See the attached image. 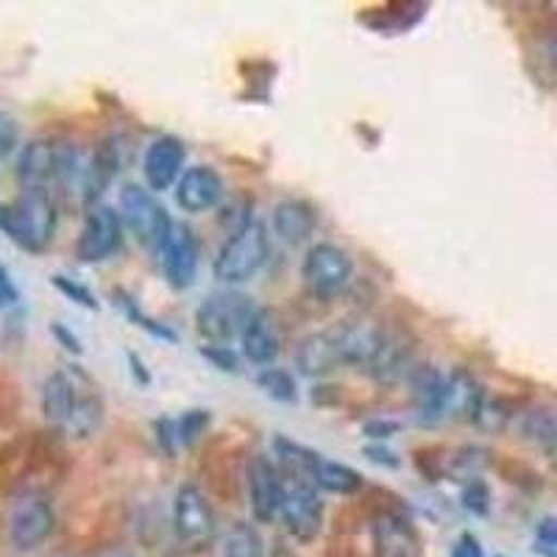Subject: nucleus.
Wrapping results in <instances>:
<instances>
[{
    "instance_id": "nucleus-1",
    "label": "nucleus",
    "mask_w": 557,
    "mask_h": 557,
    "mask_svg": "<svg viewBox=\"0 0 557 557\" xmlns=\"http://www.w3.org/2000/svg\"><path fill=\"white\" fill-rule=\"evenodd\" d=\"M59 209L53 193L23 190L12 203H0V232L28 253H42L53 243Z\"/></svg>"
},
{
    "instance_id": "nucleus-2",
    "label": "nucleus",
    "mask_w": 557,
    "mask_h": 557,
    "mask_svg": "<svg viewBox=\"0 0 557 557\" xmlns=\"http://www.w3.org/2000/svg\"><path fill=\"white\" fill-rule=\"evenodd\" d=\"M57 530L51 499L37 487H20L7 507V539L17 552H34Z\"/></svg>"
},
{
    "instance_id": "nucleus-3",
    "label": "nucleus",
    "mask_w": 557,
    "mask_h": 557,
    "mask_svg": "<svg viewBox=\"0 0 557 557\" xmlns=\"http://www.w3.org/2000/svg\"><path fill=\"white\" fill-rule=\"evenodd\" d=\"M268 253H271L268 228L253 218L237 235L226 237V243H223L215 257L212 273L223 285H243V282L260 273V268L268 262Z\"/></svg>"
},
{
    "instance_id": "nucleus-4",
    "label": "nucleus",
    "mask_w": 557,
    "mask_h": 557,
    "mask_svg": "<svg viewBox=\"0 0 557 557\" xmlns=\"http://www.w3.org/2000/svg\"><path fill=\"white\" fill-rule=\"evenodd\" d=\"M257 312H260L257 305L243 293H212L198 305L196 330L203 341L215 343V346H228L232 341H240Z\"/></svg>"
},
{
    "instance_id": "nucleus-5",
    "label": "nucleus",
    "mask_w": 557,
    "mask_h": 557,
    "mask_svg": "<svg viewBox=\"0 0 557 557\" xmlns=\"http://www.w3.org/2000/svg\"><path fill=\"white\" fill-rule=\"evenodd\" d=\"M121 218L123 226L137 237L139 246L151 248V251L162 248L173 228L168 209L157 201L148 187H139V184H126L121 190Z\"/></svg>"
},
{
    "instance_id": "nucleus-6",
    "label": "nucleus",
    "mask_w": 557,
    "mask_h": 557,
    "mask_svg": "<svg viewBox=\"0 0 557 557\" xmlns=\"http://www.w3.org/2000/svg\"><path fill=\"white\" fill-rule=\"evenodd\" d=\"M351 273H355L351 257L335 243H318L301 262L307 293L318 301H335L337 296H343L351 282Z\"/></svg>"
},
{
    "instance_id": "nucleus-7",
    "label": "nucleus",
    "mask_w": 557,
    "mask_h": 557,
    "mask_svg": "<svg viewBox=\"0 0 557 557\" xmlns=\"http://www.w3.org/2000/svg\"><path fill=\"white\" fill-rule=\"evenodd\" d=\"M173 530L184 549L198 552L215 539V516L198 485H182L173 499Z\"/></svg>"
},
{
    "instance_id": "nucleus-8",
    "label": "nucleus",
    "mask_w": 557,
    "mask_h": 557,
    "mask_svg": "<svg viewBox=\"0 0 557 557\" xmlns=\"http://www.w3.org/2000/svg\"><path fill=\"white\" fill-rule=\"evenodd\" d=\"M89 387H92V382H89V376L84 374L82 368L67 366L53 371L45 380L42 393H39V407H42L45 421L59 432L67 430L70 418H73L78 401H82V396Z\"/></svg>"
},
{
    "instance_id": "nucleus-9",
    "label": "nucleus",
    "mask_w": 557,
    "mask_h": 557,
    "mask_svg": "<svg viewBox=\"0 0 557 557\" xmlns=\"http://www.w3.org/2000/svg\"><path fill=\"white\" fill-rule=\"evenodd\" d=\"M123 248V218L107 203H96L84 218V226L76 240L78 262L96 265L109 260Z\"/></svg>"
},
{
    "instance_id": "nucleus-10",
    "label": "nucleus",
    "mask_w": 557,
    "mask_h": 557,
    "mask_svg": "<svg viewBox=\"0 0 557 557\" xmlns=\"http://www.w3.org/2000/svg\"><path fill=\"white\" fill-rule=\"evenodd\" d=\"M246 491L253 519L260 524H271L282 513L285 499V474L276 462L265 455H251L246 462Z\"/></svg>"
},
{
    "instance_id": "nucleus-11",
    "label": "nucleus",
    "mask_w": 557,
    "mask_h": 557,
    "mask_svg": "<svg viewBox=\"0 0 557 557\" xmlns=\"http://www.w3.org/2000/svg\"><path fill=\"white\" fill-rule=\"evenodd\" d=\"M282 521L287 532L298 541H315L323 524V502L310 480L285 476V499H282Z\"/></svg>"
},
{
    "instance_id": "nucleus-12",
    "label": "nucleus",
    "mask_w": 557,
    "mask_h": 557,
    "mask_svg": "<svg viewBox=\"0 0 557 557\" xmlns=\"http://www.w3.org/2000/svg\"><path fill=\"white\" fill-rule=\"evenodd\" d=\"M67 148L57 139H32L17 162V178L23 184V190H48L59 187L62 178L64 159H67Z\"/></svg>"
},
{
    "instance_id": "nucleus-13",
    "label": "nucleus",
    "mask_w": 557,
    "mask_h": 557,
    "mask_svg": "<svg viewBox=\"0 0 557 557\" xmlns=\"http://www.w3.org/2000/svg\"><path fill=\"white\" fill-rule=\"evenodd\" d=\"M159 262H162L168 285L176 287V290H187L196 282L198 262H201L196 232L184 223H173L171 235L159 248Z\"/></svg>"
},
{
    "instance_id": "nucleus-14",
    "label": "nucleus",
    "mask_w": 557,
    "mask_h": 557,
    "mask_svg": "<svg viewBox=\"0 0 557 557\" xmlns=\"http://www.w3.org/2000/svg\"><path fill=\"white\" fill-rule=\"evenodd\" d=\"M223 198H226V184L215 168H187L176 182V203L190 215H201V212L221 207Z\"/></svg>"
},
{
    "instance_id": "nucleus-15",
    "label": "nucleus",
    "mask_w": 557,
    "mask_h": 557,
    "mask_svg": "<svg viewBox=\"0 0 557 557\" xmlns=\"http://www.w3.org/2000/svg\"><path fill=\"white\" fill-rule=\"evenodd\" d=\"M184 159H187V148L178 137L165 134V137L153 139L143 157V178H146L148 190L162 193L173 187L182 178Z\"/></svg>"
},
{
    "instance_id": "nucleus-16",
    "label": "nucleus",
    "mask_w": 557,
    "mask_h": 557,
    "mask_svg": "<svg viewBox=\"0 0 557 557\" xmlns=\"http://www.w3.org/2000/svg\"><path fill=\"white\" fill-rule=\"evenodd\" d=\"M412 357H416V346H412L410 337H407L405 332L385 330L374 360L368 362L366 371L368 376L374 382H380V385H393V382L410 376V371L416 368Z\"/></svg>"
},
{
    "instance_id": "nucleus-17",
    "label": "nucleus",
    "mask_w": 557,
    "mask_h": 557,
    "mask_svg": "<svg viewBox=\"0 0 557 557\" xmlns=\"http://www.w3.org/2000/svg\"><path fill=\"white\" fill-rule=\"evenodd\" d=\"M374 557H421V539L416 527L399 513H380L371 527Z\"/></svg>"
},
{
    "instance_id": "nucleus-18",
    "label": "nucleus",
    "mask_w": 557,
    "mask_h": 557,
    "mask_svg": "<svg viewBox=\"0 0 557 557\" xmlns=\"http://www.w3.org/2000/svg\"><path fill=\"white\" fill-rule=\"evenodd\" d=\"M416 399L418 418L421 424H437L446 418V391H449V376L441 374L435 366H416L407 376Z\"/></svg>"
},
{
    "instance_id": "nucleus-19",
    "label": "nucleus",
    "mask_w": 557,
    "mask_h": 557,
    "mask_svg": "<svg viewBox=\"0 0 557 557\" xmlns=\"http://www.w3.org/2000/svg\"><path fill=\"white\" fill-rule=\"evenodd\" d=\"M385 326L374 321H346L335 326L337 346H341L343 366H360L368 368V362L374 360L376 348H380Z\"/></svg>"
},
{
    "instance_id": "nucleus-20",
    "label": "nucleus",
    "mask_w": 557,
    "mask_h": 557,
    "mask_svg": "<svg viewBox=\"0 0 557 557\" xmlns=\"http://www.w3.org/2000/svg\"><path fill=\"white\" fill-rule=\"evenodd\" d=\"M343 366L341 346H337L335 330L315 332V335H307L305 341L296 346V368L305 376L312 380H321V376H330L335 368Z\"/></svg>"
},
{
    "instance_id": "nucleus-21",
    "label": "nucleus",
    "mask_w": 557,
    "mask_h": 557,
    "mask_svg": "<svg viewBox=\"0 0 557 557\" xmlns=\"http://www.w3.org/2000/svg\"><path fill=\"white\" fill-rule=\"evenodd\" d=\"M273 235L278 237L287 246H301L312 237L318 226V215L315 209L310 207L301 198H282V201L273 207Z\"/></svg>"
},
{
    "instance_id": "nucleus-22",
    "label": "nucleus",
    "mask_w": 557,
    "mask_h": 557,
    "mask_svg": "<svg viewBox=\"0 0 557 557\" xmlns=\"http://www.w3.org/2000/svg\"><path fill=\"white\" fill-rule=\"evenodd\" d=\"M240 351L248 362L253 366H273V360L282 351V335H278L276 323L268 315L265 310H260L251 318V323L246 326L240 337Z\"/></svg>"
},
{
    "instance_id": "nucleus-23",
    "label": "nucleus",
    "mask_w": 557,
    "mask_h": 557,
    "mask_svg": "<svg viewBox=\"0 0 557 557\" xmlns=\"http://www.w3.org/2000/svg\"><path fill=\"white\" fill-rule=\"evenodd\" d=\"M123 165V157H121V148L114 146V139H103L98 143L92 157H89V165H87V182H84V203L89 209L96 207L98 198L103 196L112 178L117 176Z\"/></svg>"
},
{
    "instance_id": "nucleus-24",
    "label": "nucleus",
    "mask_w": 557,
    "mask_h": 557,
    "mask_svg": "<svg viewBox=\"0 0 557 557\" xmlns=\"http://www.w3.org/2000/svg\"><path fill=\"white\" fill-rule=\"evenodd\" d=\"M482 405H485V387L476 382V376L469 374L466 368L451 371L449 391H446V418L476 421Z\"/></svg>"
},
{
    "instance_id": "nucleus-25",
    "label": "nucleus",
    "mask_w": 557,
    "mask_h": 557,
    "mask_svg": "<svg viewBox=\"0 0 557 557\" xmlns=\"http://www.w3.org/2000/svg\"><path fill=\"white\" fill-rule=\"evenodd\" d=\"M310 482L315 487H321V491H330V494L341 496L357 494L362 487L360 471H355L351 466H346V462L330 460V457L323 455H318L315 466H312Z\"/></svg>"
},
{
    "instance_id": "nucleus-26",
    "label": "nucleus",
    "mask_w": 557,
    "mask_h": 557,
    "mask_svg": "<svg viewBox=\"0 0 557 557\" xmlns=\"http://www.w3.org/2000/svg\"><path fill=\"white\" fill-rule=\"evenodd\" d=\"M519 430L524 441L539 444L544 449H555L557 446V410L549 407H535L527 410L519 421Z\"/></svg>"
},
{
    "instance_id": "nucleus-27",
    "label": "nucleus",
    "mask_w": 557,
    "mask_h": 557,
    "mask_svg": "<svg viewBox=\"0 0 557 557\" xmlns=\"http://www.w3.org/2000/svg\"><path fill=\"white\" fill-rule=\"evenodd\" d=\"M223 555L265 557V544H262V535L257 532V527H251L248 521H237V524L228 530L226 541H223Z\"/></svg>"
},
{
    "instance_id": "nucleus-28",
    "label": "nucleus",
    "mask_w": 557,
    "mask_h": 557,
    "mask_svg": "<svg viewBox=\"0 0 557 557\" xmlns=\"http://www.w3.org/2000/svg\"><path fill=\"white\" fill-rule=\"evenodd\" d=\"M257 385L265 393L268 399L278 401V405H296L298 401V387L296 376L285 368H265L260 376H257Z\"/></svg>"
},
{
    "instance_id": "nucleus-29",
    "label": "nucleus",
    "mask_w": 557,
    "mask_h": 557,
    "mask_svg": "<svg viewBox=\"0 0 557 557\" xmlns=\"http://www.w3.org/2000/svg\"><path fill=\"white\" fill-rule=\"evenodd\" d=\"M114 298H117V305H121L123 310H126V315L132 318V321L137 323V326H143V330H146L148 335L159 337V341L176 343V332H173L171 326H165V323H159V321H153V318H148L146 312L139 310L137 301H134L132 296H126V293H114Z\"/></svg>"
},
{
    "instance_id": "nucleus-30",
    "label": "nucleus",
    "mask_w": 557,
    "mask_h": 557,
    "mask_svg": "<svg viewBox=\"0 0 557 557\" xmlns=\"http://www.w3.org/2000/svg\"><path fill=\"white\" fill-rule=\"evenodd\" d=\"M209 410H187L182 418L176 421V432H178V444L182 446H196L209 430Z\"/></svg>"
},
{
    "instance_id": "nucleus-31",
    "label": "nucleus",
    "mask_w": 557,
    "mask_h": 557,
    "mask_svg": "<svg viewBox=\"0 0 557 557\" xmlns=\"http://www.w3.org/2000/svg\"><path fill=\"white\" fill-rule=\"evenodd\" d=\"M51 282H53V287H57V290L62 293L64 298H70V301H76L78 307H84V310H98V298L92 296V290H89L87 285H82V282H76V278L62 276V273H53Z\"/></svg>"
},
{
    "instance_id": "nucleus-32",
    "label": "nucleus",
    "mask_w": 557,
    "mask_h": 557,
    "mask_svg": "<svg viewBox=\"0 0 557 557\" xmlns=\"http://www.w3.org/2000/svg\"><path fill=\"white\" fill-rule=\"evenodd\" d=\"M462 507L474 516H487L491 513V487H487L485 480L474 476V480L466 482L462 487Z\"/></svg>"
},
{
    "instance_id": "nucleus-33",
    "label": "nucleus",
    "mask_w": 557,
    "mask_h": 557,
    "mask_svg": "<svg viewBox=\"0 0 557 557\" xmlns=\"http://www.w3.org/2000/svg\"><path fill=\"white\" fill-rule=\"evenodd\" d=\"M535 552L544 557H557V516H546L535 527Z\"/></svg>"
},
{
    "instance_id": "nucleus-34",
    "label": "nucleus",
    "mask_w": 557,
    "mask_h": 557,
    "mask_svg": "<svg viewBox=\"0 0 557 557\" xmlns=\"http://www.w3.org/2000/svg\"><path fill=\"white\" fill-rule=\"evenodd\" d=\"M201 357L209 360L218 371H237L240 366V357L232 351L228 346H215V343H209V346H201Z\"/></svg>"
},
{
    "instance_id": "nucleus-35",
    "label": "nucleus",
    "mask_w": 557,
    "mask_h": 557,
    "mask_svg": "<svg viewBox=\"0 0 557 557\" xmlns=\"http://www.w3.org/2000/svg\"><path fill=\"white\" fill-rule=\"evenodd\" d=\"M20 126L9 112H0V159H7L9 153L17 148Z\"/></svg>"
},
{
    "instance_id": "nucleus-36",
    "label": "nucleus",
    "mask_w": 557,
    "mask_h": 557,
    "mask_svg": "<svg viewBox=\"0 0 557 557\" xmlns=\"http://www.w3.org/2000/svg\"><path fill=\"white\" fill-rule=\"evenodd\" d=\"M399 430L401 424L399 421H393V418H371V421H366V426H362V432H366L371 441H387V437H393Z\"/></svg>"
},
{
    "instance_id": "nucleus-37",
    "label": "nucleus",
    "mask_w": 557,
    "mask_h": 557,
    "mask_svg": "<svg viewBox=\"0 0 557 557\" xmlns=\"http://www.w3.org/2000/svg\"><path fill=\"white\" fill-rule=\"evenodd\" d=\"M449 557H485V549H482L474 532H462L460 539L455 541V546H451Z\"/></svg>"
},
{
    "instance_id": "nucleus-38",
    "label": "nucleus",
    "mask_w": 557,
    "mask_h": 557,
    "mask_svg": "<svg viewBox=\"0 0 557 557\" xmlns=\"http://www.w3.org/2000/svg\"><path fill=\"white\" fill-rule=\"evenodd\" d=\"M362 455H366L371 462H376V466H385V469H399V466H401L399 457L393 455L391 449H385L382 444L366 446V449H362Z\"/></svg>"
},
{
    "instance_id": "nucleus-39",
    "label": "nucleus",
    "mask_w": 557,
    "mask_h": 557,
    "mask_svg": "<svg viewBox=\"0 0 557 557\" xmlns=\"http://www.w3.org/2000/svg\"><path fill=\"white\" fill-rule=\"evenodd\" d=\"M17 301H20L17 285L12 282L7 268L0 265V310H9V307H14Z\"/></svg>"
},
{
    "instance_id": "nucleus-40",
    "label": "nucleus",
    "mask_w": 557,
    "mask_h": 557,
    "mask_svg": "<svg viewBox=\"0 0 557 557\" xmlns=\"http://www.w3.org/2000/svg\"><path fill=\"white\" fill-rule=\"evenodd\" d=\"M51 335L57 337L59 346L67 348V351H73V355H84V346H82V341H78V335H73V332H70L64 323L53 321L51 323Z\"/></svg>"
},
{
    "instance_id": "nucleus-41",
    "label": "nucleus",
    "mask_w": 557,
    "mask_h": 557,
    "mask_svg": "<svg viewBox=\"0 0 557 557\" xmlns=\"http://www.w3.org/2000/svg\"><path fill=\"white\" fill-rule=\"evenodd\" d=\"M157 437H159V446L168 451V455H173V444H178V432H176V421H171V418H159L157 424Z\"/></svg>"
},
{
    "instance_id": "nucleus-42",
    "label": "nucleus",
    "mask_w": 557,
    "mask_h": 557,
    "mask_svg": "<svg viewBox=\"0 0 557 557\" xmlns=\"http://www.w3.org/2000/svg\"><path fill=\"white\" fill-rule=\"evenodd\" d=\"M128 362H132V374H134V380L139 382V385H151V374H148L146 371V362L139 360L137 355H128Z\"/></svg>"
},
{
    "instance_id": "nucleus-43",
    "label": "nucleus",
    "mask_w": 557,
    "mask_h": 557,
    "mask_svg": "<svg viewBox=\"0 0 557 557\" xmlns=\"http://www.w3.org/2000/svg\"><path fill=\"white\" fill-rule=\"evenodd\" d=\"M546 59H549L552 67L557 70V37H552L549 42H546Z\"/></svg>"
},
{
    "instance_id": "nucleus-44",
    "label": "nucleus",
    "mask_w": 557,
    "mask_h": 557,
    "mask_svg": "<svg viewBox=\"0 0 557 557\" xmlns=\"http://www.w3.org/2000/svg\"><path fill=\"white\" fill-rule=\"evenodd\" d=\"M499 557H502V555H499Z\"/></svg>"
}]
</instances>
